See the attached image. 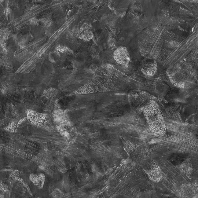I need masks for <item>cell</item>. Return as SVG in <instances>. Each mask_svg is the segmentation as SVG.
<instances>
[{
	"label": "cell",
	"instance_id": "1",
	"mask_svg": "<svg viewBox=\"0 0 198 198\" xmlns=\"http://www.w3.org/2000/svg\"><path fill=\"white\" fill-rule=\"evenodd\" d=\"M113 57L119 64L124 68H128L130 61V56L127 48L124 46H120L114 51Z\"/></svg>",
	"mask_w": 198,
	"mask_h": 198
},
{
	"label": "cell",
	"instance_id": "2",
	"mask_svg": "<svg viewBox=\"0 0 198 198\" xmlns=\"http://www.w3.org/2000/svg\"><path fill=\"white\" fill-rule=\"evenodd\" d=\"M157 64L155 60L152 58H148L143 60L141 64V71L146 77L151 78L157 73Z\"/></svg>",
	"mask_w": 198,
	"mask_h": 198
},
{
	"label": "cell",
	"instance_id": "3",
	"mask_svg": "<svg viewBox=\"0 0 198 198\" xmlns=\"http://www.w3.org/2000/svg\"><path fill=\"white\" fill-rule=\"evenodd\" d=\"M167 75L171 82L178 87H183L189 80L187 75L177 70H170Z\"/></svg>",
	"mask_w": 198,
	"mask_h": 198
},
{
	"label": "cell",
	"instance_id": "4",
	"mask_svg": "<svg viewBox=\"0 0 198 198\" xmlns=\"http://www.w3.org/2000/svg\"><path fill=\"white\" fill-rule=\"evenodd\" d=\"M149 173L150 177L152 180L156 181L160 180L162 178L160 169L158 166L154 167L150 171Z\"/></svg>",
	"mask_w": 198,
	"mask_h": 198
},
{
	"label": "cell",
	"instance_id": "5",
	"mask_svg": "<svg viewBox=\"0 0 198 198\" xmlns=\"http://www.w3.org/2000/svg\"><path fill=\"white\" fill-rule=\"evenodd\" d=\"M83 30L84 39L87 41L91 40L93 37V33L91 26L87 24L85 26Z\"/></svg>",
	"mask_w": 198,
	"mask_h": 198
},
{
	"label": "cell",
	"instance_id": "6",
	"mask_svg": "<svg viewBox=\"0 0 198 198\" xmlns=\"http://www.w3.org/2000/svg\"><path fill=\"white\" fill-rule=\"evenodd\" d=\"M179 168L180 170L184 173H189L192 170L191 165L187 163L182 164Z\"/></svg>",
	"mask_w": 198,
	"mask_h": 198
}]
</instances>
